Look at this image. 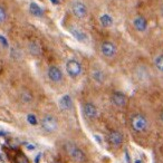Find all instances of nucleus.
Wrapping results in <instances>:
<instances>
[{
    "label": "nucleus",
    "mask_w": 163,
    "mask_h": 163,
    "mask_svg": "<svg viewBox=\"0 0 163 163\" xmlns=\"http://www.w3.org/2000/svg\"><path fill=\"white\" fill-rule=\"evenodd\" d=\"M65 69L67 75L71 78H77L83 74V66L82 63L76 58H69L65 64Z\"/></svg>",
    "instance_id": "obj_5"
},
{
    "label": "nucleus",
    "mask_w": 163,
    "mask_h": 163,
    "mask_svg": "<svg viewBox=\"0 0 163 163\" xmlns=\"http://www.w3.org/2000/svg\"><path fill=\"white\" fill-rule=\"evenodd\" d=\"M115 1H124V0H115Z\"/></svg>",
    "instance_id": "obj_30"
},
{
    "label": "nucleus",
    "mask_w": 163,
    "mask_h": 163,
    "mask_svg": "<svg viewBox=\"0 0 163 163\" xmlns=\"http://www.w3.org/2000/svg\"><path fill=\"white\" fill-rule=\"evenodd\" d=\"M83 113H84L85 117H87L88 120H95L97 119L100 112H98L97 106L95 104L91 103V102H86L83 105Z\"/></svg>",
    "instance_id": "obj_11"
},
{
    "label": "nucleus",
    "mask_w": 163,
    "mask_h": 163,
    "mask_svg": "<svg viewBox=\"0 0 163 163\" xmlns=\"http://www.w3.org/2000/svg\"><path fill=\"white\" fill-rule=\"evenodd\" d=\"M149 120L144 114L136 113L131 117V128L133 131H135L136 133L147 132V128H149Z\"/></svg>",
    "instance_id": "obj_4"
},
{
    "label": "nucleus",
    "mask_w": 163,
    "mask_h": 163,
    "mask_svg": "<svg viewBox=\"0 0 163 163\" xmlns=\"http://www.w3.org/2000/svg\"><path fill=\"white\" fill-rule=\"evenodd\" d=\"M71 12L76 19L85 20L90 15L88 6L84 0H72L69 3Z\"/></svg>",
    "instance_id": "obj_2"
},
{
    "label": "nucleus",
    "mask_w": 163,
    "mask_h": 163,
    "mask_svg": "<svg viewBox=\"0 0 163 163\" xmlns=\"http://www.w3.org/2000/svg\"><path fill=\"white\" fill-rule=\"evenodd\" d=\"M124 156H125V161H126V163H131V156H130V153H128V151H125Z\"/></svg>",
    "instance_id": "obj_23"
},
{
    "label": "nucleus",
    "mask_w": 163,
    "mask_h": 163,
    "mask_svg": "<svg viewBox=\"0 0 163 163\" xmlns=\"http://www.w3.org/2000/svg\"><path fill=\"white\" fill-rule=\"evenodd\" d=\"M68 31H69V34H71L77 41H79V43L85 44L90 39L88 34H87L85 30L82 29V28H79L78 26H75V25H71V26L68 27Z\"/></svg>",
    "instance_id": "obj_9"
},
{
    "label": "nucleus",
    "mask_w": 163,
    "mask_h": 163,
    "mask_svg": "<svg viewBox=\"0 0 163 163\" xmlns=\"http://www.w3.org/2000/svg\"><path fill=\"white\" fill-rule=\"evenodd\" d=\"M132 27L137 34L143 35V34H147L149 30V21L142 15H135L132 18Z\"/></svg>",
    "instance_id": "obj_6"
},
{
    "label": "nucleus",
    "mask_w": 163,
    "mask_h": 163,
    "mask_svg": "<svg viewBox=\"0 0 163 163\" xmlns=\"http://www.w3.org/2000/svg\"><path fill=\"white\" fill-rule=\"evenodd\" d=\"M66 150H67L68 154L71 155L72 158H73L75 161H78V162L84 161V159H85L84 152H83V151H82V150L79 149L78 147H76L75 144L67 143V144H66Z\"/></svg>",
    "instance_id": "obj_10"
},
{
    "label": "nucleus",
    "mask_w": 163,
    "mask_h": 163,
    "mask_svg": "<svg viewBox=\"0 0 163 163\" xmlns=\"http://www.w3.org/2000/svg\"><path fill=\"white\" fill-rule=\"evenodd\" d=\"M107 140H109V143L111 147H120L123 143V135L119 131L112 130L109 131V135H107Z\"/></svg>",
    "instance_id": "obj_13"
},
{
    "label": "nucleus",
    "mask_w": 163,
    "mask_h": 163,
    "mask_svg": "<svg viewBox=\"0 0 163 163\" xmlns=\"http://www.w3.org/2000/svg\"><path fill=\"white\" fill-rule=\"evenodd\" d=\"M29 12L36 18H41L44 16V10L40 6L37 5L36 2H31L29 5Z\"/></svg>",
    "instance_id": "obj_19"
},
{
    "label": "nucleus",
    "mask_w": 163,
    "mask_h": 163,
    "mask_svg": "<svg viewBox=\"0 0 163 163\" xmlns=\"http://www.w3.org/2000/svg\"><path fill=\"white\" fill-rule=\"evenodd\" d=\"M7 20V11L3 7L0 6V24H2Z\"/></svg>",
    "instance_id": "obj_21"
},
{
    "label": "nucleus",
    "mask_w": 163,
    "mask_h": 163,
    "mask_svg": "<svg viewBox=\"0 0 163 163\" xmlns=\"http://www.w3.org/2000/svg\"><path fill=\"white\" fill-rule=\"evenodd\" d=\"M58 105H59V109H62V111H65V112L72 111L74 107L73 98H72L71 95L65 94V95H63L62 97L58 100Z\"/></svg>",
    "instance_id": "obj_14"
},
{
    "label": "nucleus",
    "mask_w": 163,
    "mask_h": 163,
    "mask_svg": "<svg viewBox=\"0 0 163 163\" xmlns=\"http://www.w3.org/2000/svg\"><path fill=\"white\" fill-rule=\"evenodd\" d=\"M40 125L43 130L47 133H54L58 128V121L56 120V117L53 115H45L41 119Z\"/></svg>",
    "instance_id": "obj_7"
},
{
    "label": "nucleus",
    "mask_w": 163,
    "mask_h": 163,
    "mask_svg": "<svg viewBox=\"0 0 163 163\" xmlns=\"http://www.w3.org/2000/svg\"><path fill=\"white\" fill-rule=\"evenodd\" d=\"M119 53V47L113 40H104L100 45V54L105 59H114Z\"/></svg>",
    "instance_id": "obj_3"
},
{
    "label": "nucleus",
    "mask_w": 163,
    "mask_h": 163,
    "mask_svg": "<svg viewBox=\"0 0 163 163\" xmlns=\"http://www.w3.org/2000/svg\"><path fill=\"white\" fill-rule=\"evenodd\" d=\"M152 65L153 68L155 69V72H158L159 74L163 75V52L156 53L153 56Z\"/></svg>",
    "instance_id": "obj_15"
},
{
    "label": "nucleus",
    "mask_w": 163,
    "mask_h": 163,
    "mask_svg": "<svg viewBox=\"0 0 163 163\" xmlns=\"http://www.w3.org/2000/svg\"><path fill=\"white\" fill-rule=\"evenodd\" d=\"M40 156H41V154L39 153V154L35 158V163H39V160H40Z\"/></svg>",
    "instance_id": "obj_26"
},
{
    "label": "nucleus",
    "mask_w": 163,
    "mask_h": 163,
    "mask_svg": "<svg viewBox=\"0 0 163 163\" xmlns=\"http://www.w3.org/2000/svg\"><path fill=\"white\" fill-rule=\"evenodd\" d=\"M134 163H143V162H142L141 160H135L134 161Z\"/></svg>",
    "instance_id": "obj_28"
},
{
    "label": "nucleus",
    "mask_w": 163,
    "mask_h": 163,
    "mask_svg": "<svg viewBox=\"0 0 163 163\" xmlns=\"http://www.w3.org/2000/svg\"><path fill=\"white\" fill-rule=\"evenodd\" d=\"M133 77L135 78V81L140 84L144 85L147 84L152 79V71L151 68L143 63L136 64L133 68Z\"/></svg>",
    "instance_id": "obj_1"
},
{
    "label": "nucleus",
    "mask_w": 163,
    "mask_h": 163,
    "mask_svg": "<svg viewBox=\"0 0 163 163\" xmlns=\"http://www.w3.org/2000/svg\"><path fill=\"white\" fill-rule=\"evenodd\" d=\"M91 77H92V79L95 82L96 84H103L106 78L104 71L98 67L93 68L92 71H91Z\"/></svg>",
    "instance_id": "obj_16"
},
{
    "label": "nucleus",
    "mask_w": 163,
    "mask_h": 163,
    "mask_svg": "<svg viewBox=\"0 0 163 163\" xmlns=\"http://www.w3.org/2000/svg\"><path fill=\"white\" fill-rule=\"evenodd\" d=\"M111 102L114 106L122 109L128 105V96L122 92H114L111 95Z\"/></svg>",
    "instance_id": "obj_12"
},
{
    "label": "nucleus",
    "mask_w": 163,
    "mask_h": 163,
    "mask_svg": "<svg viewBox=\"0 0 163 163\" xmlns=\"http://www.w3.org/2000/svg\"><path fill=\"white\" fill-rule=\"evenodd\" d=\"M98 21L101 24V26L103 28H111L113 27V25H114V19H113V17L111 16L109 14H102L98 18Z\"/></svg>",
    "instance_id": "obj_18"
},
{
    "label": "nucleus",
    "mask_w": 163,
    "mask_h": 163,
    "mask_svg": "<svg viewBox=\"0 0 163 163\" xmlns=\"http://www.w3.org/2000/svg\"><path fill=\"white\" fill-rule=\"evenodd\" d=\"M47 77L50 82H53L55 84H58V83H62L63 79H64V74L58 66L50 65L47 68Z\"/></svg>",
    "instance_id": "obj_8"
},
{
    "label": "nucleus",
    "mask_w": 163,
    "mask_h": 163,
    "mask_svg": "<svg viewBox=\"0 0 163 163\" xmlns=\"http://www.w3.org/2000/svg\"><path fill=\"white\" fill-rule=\"evenodd\" d=\"M160 117H161V121H162V122H163V111H162V113H161Z\"/></svg>",
    "instance_id": "obj_29"
},
{
    "label": "nucleus",
    "mask_w": 163,
    "mask_h": 163,
    "mask_svg": "<svg viewBox=\"0 0 163 163\" xmlns=\"http://www.w3.org/2000/svg\"><path fill=\"white\" fill-rule=\"evenodd\" d=\"M19 163H28V161H27V159L25 158L24 155H21V156H19Z\"/></svg>",
    "instance_id": "obj_24"
},
{
    "label": "nucleus",
    "mask_w": 163,
    "mask_h": 163,
    "mask_svg": "<svg viewBox=\"0 0 163 163\" xmlns=\"http://www.w3.org/2000/svg\"><path fill=\"white\" fill-rule=\"evenodd\" d=\"M26 144V147H27L28 150H35V145H33V144H28V143H25Z\"/></svg>",
    "instance_id": "obj_25"
},
{
    "label": "nucleus",
    "mask_w": 163,
    "mask_h": 163,
    "mask_svg": "<svg viewBox=\"0 0 163 163\" xmlns=\"http://www.w3.org/2000/svg\"><path fill=\"white\" fill-rule=\"evenodd\" d=\"M21 100L25 103H30V102L33 101V95L29 92H24L21 94Z\"/></svg>",
    "instance_id": "obj_20"
},
{
    "label": "nucleus",
    "mask_w": 163,
    "mask_h": 163,
    "mask_svg": "<svg viewBox=\"0 0 163 163\" xmlns=\"http://www.w3.org/2000/svg\"><path fill=\"white\" fill-rule=\"evenodd\" d=\"M27 48H28L29 54H31L33 56H40L41 53H43V49H41L40 44L36 40L29 41L27 45Z\"/></svg>",
    "instance_id": "obj_17"
},
{
    "label": "nucleus",
    "mask_w": 163,
    "mask_h": 163,
    "mask_svg": "<svg viewBox=\"0 0 163 163\" xmlns=\"http://www.w3.org/2000/svg\"><path fill=\"white\" fill-rule=\"evenodd\" d=\"M94 137H95V140L98 142V143H100V144H102V140H101V137H98V136H96V135L94 136Z\"/></svg>",
    "instance_id": "obj_27"
},
{
    "label": "nucleus",
    "mask_w": 163,
    "mask_h": 163,
    "mask_svg": "<svg viewBox=\"0 0 163 163\" xmlns=\"http://www.w3.org/2000/svg\"><path fill=\"white\" fill-rule=\"evenodd\" d=\"M27 121L30 125H37V119L34 114H29L27 116Z\"/></svg>",
    "instance_id": "obj_22"
}]
</instances>
